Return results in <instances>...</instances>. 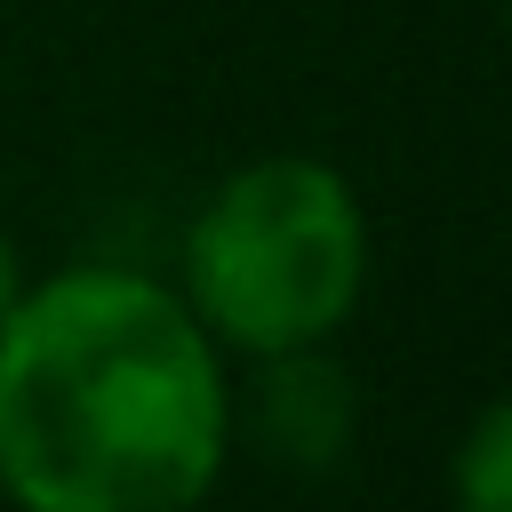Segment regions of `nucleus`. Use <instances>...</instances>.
Instances as JSON below:
<instances>
[{
	"instance_id": "obj_1",
	"label": "nucleus",
	"mask_w": 512,
	"mask_h": 512,
	"mask_svg": "<svg viewBox=\"0 0 512 512\" xmlns=\"http://www.w3.org/2000/svg\"><path fill=\"white\" fill-rule=\"evenodd\" d=\"M232 448L224 344L128 264L16 288L0 320V488L16 512H200Z\"/></svg>"
},
{
	"instance_id": "obj_2",
	"label": "nucleus",
	"mask_w": 512,
	"mask_h": 512,
	"mask_svg": "<svg viewBox=\"0 0 512 512\" xmlns=\"http://www.w3.org/2000/svg\"><path fill=\"white\" fill-rule=\"evenodd\" d=\"M368 288V216L328 160H248L232 168L184 232V304L192 320L248 352L328 344Z\"/></svg>"
},
{
	"instance_id": "obj_3",
	"label": "nucleus",
	"mask_w": 512,
	"mask_h": 512,
	"mask_svg": "<svg viewBox=\"0 0 512 512\" xmlns=\"http://www.w3.org/2000/svg\"><path fill=\"white\" fill-rule=\"evenodd\" d=\"M264 432L288 464H328L344 440H352V384L336 360L312 352H280L272 360V384H264Z\"/></svg>"
},
{
	"instance_id": "obj_4",
	"label": "nucleus",
	"mask_w": 512,
	"mask_h": 512,
	"mask_svg": "<svg viewBox=\"0 0 512 512\" xmlns=\"http://www.w3.org/2000/svg\"><path fill=\"white\" fill-rule=\"evenodd\" d=\"M448 504L456 512H512V408L488 400L472 432L448 456Z\"/></svg>"
},
{
	"instance_id": "obj_5",
	"label": "nucleus",
	"mask_w": 512,
	"mask_h": 512,
	"mask_svg": "<svg viewBox=\"0 0 512 512\" xmlns=\"http://www.w3.org/2000/svg\"><path fill=\"white\" fill-rule=\"evenodd\" d=\"M8 304H16V248H8V232H0V320H8Z\"/></svg>"
}]
</instances>
